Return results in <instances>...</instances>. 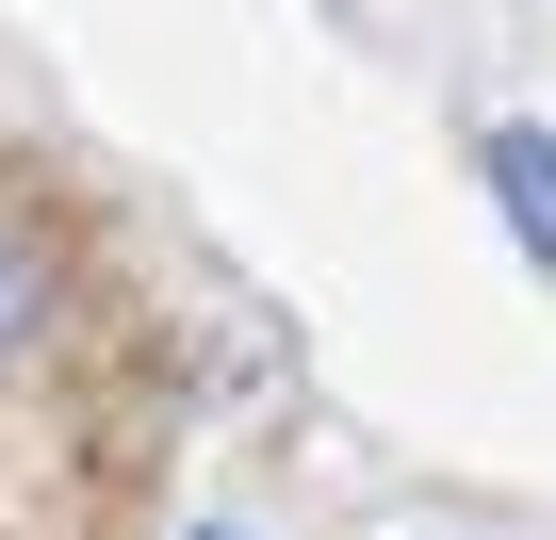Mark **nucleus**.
I'll return each instance as SVG.
<instances>
[{"mask_svg": "<svg viewBox=\"0 0 556 540\" xmlns=\"http://www.w3.org/2000/svg\"><path fill=\"white\" fill-rule=\"evenodd\" d=\"M475 180H491L507 246H523L540 279H556V131H540V115H491V131H475Z\"/></svg>", "mask_w": 556, "mask_h": 540, "instance_id": "1", "label": "nucleus"}, {"mask_svg": "<svg viewBox=\"0 0 556 540\" xmlns=\"http://www.w3.org/2000/svg\"><path fill=\"white\" fill-rule=\"evenodd\" d=\"M197 540H229V524H197Z\"/></svg>", "mask_w": 556, "mask_h": 540, "instance_id": "3", "label": "nucleus"}, {"mask_svg": "<svg viewBox=\"0 0 556 540\" xmlns=\"http://www.w3.org/2000/svg\"><path fill=\"white\" fill-rule=\"evenodd\" d=\"M50 296H66V262H50V229H34V213H0V361H17V344L50 328Z\"/></svg>", "mask_w": 556, "mask_h": 540, "instance_id": "2", "label": "nucleus"}]
</instances>
